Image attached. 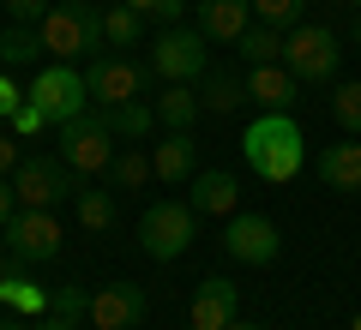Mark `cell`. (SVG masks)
<instances>
[{
    "label": "cell",
    "mask_w": 361,
    "mask_h": 330,
    "mask_svg": "<svg viewBox=\"0 0 361 330\" xmlns=\"http://www.w3.org/2000/svg\"><path fill=\"white\" fill-rule=\"evenodd\" d=\"M187 204H193L199 216H235V210H241V186H235L229 168H205V174H193Z\"/></svg>",
    "instance_id": "obj_16"
},
{
    "label": "cell",
    "mask_w": 361,
    "mask_h": 330,
    "mask_svg": "<svg viewBox=\"0 0 361 330\" xmlns=\"http://www.w3.org/2000/svg\"><path fill=\"white\" fill-rule=\"evenodd\" d=\"M13 216H18V192H13V180L0 174V229H6Z\"/></svg>",
    "instance_id": "obj_35"
},
{
    "label": "cell",
    "mask_w": 361,
    "mask_h": 330,
    "mask_svg": "<svg viewBox=\"0 0 361 330\" xmlns=\"http://www.w3.org/2000/svg\"><path fill=\"white\" fill-rule=\"evenodd\" d=\"M42 30L37 25H6L0 30V66H6V72H25V66H37L42 61Z\"/></svg>",
    "instance_id": "obj_20"
},
{
    "label": "cell",
    "mask_w": 361,
    "mask_h": 330,
    "mask_svg": "<svg viewBox=\"0 0 361 330\" xmlns=\"http://www.w3.org/2000/svg\"><path fill=\"white\" fill-rule=\"evenodd\" d=\"M145 180H151V156L145 151H115V163H109V192H139Z\"/></svg>",
    "instance_id": "obj_25"
},
{
    "label": "cell",
    "mask_w": 361,
    "mask_h": 330,
    "mask_svg": "<svg viewBox=\"0 0 361 330\" xmlns=\"http://www.w3.org/2000/svg\"><path fill=\"white\" fill-rule=\"evenodd\" d=\"M349 49H361V6H355V18H349Z\"/></svg>",
    "instance_id": "obj_38"
},
{
    "label": "cell",
    "mask_w": 361,
    "mask_h": 330,
    "mask_svg": "<svg viewBox=\"0 0 361 330\" xmlns=\"http://www.w3.org/2000/svg\"><path fill=\"white\" fill-rule=\"evenodd\" d=\"M0 306H18V312H49V300H42V288L30 277H18L13 265L0 270Z\"/></svg>",
    "instance_id": "obj_26"
},
{
    "label": "cell",
    "mask_w": 361,
    "mask_h": 330,
    "mask_svg": "<svg viewBox=\"0 0 361 330\" xmlns=\"http://www.w3.org/2000/svg\"><path fill=\"white\" fill-rule=\"evenodd\" d=\"M241 156L259 180L271 186H289L301 174V156H307V139H301L295 115H253V127L241 132Z\"/></svg>",
    "instance_id": "obj_1"
},
{
    "label": "cell",
    "mask_w": 361,
    "mask_h": 330,
    "mask_svg": "<svg viewBox=\"0 0 361 330\" xmlns=\"http://www.w3.org/2000/svg\"><path fill=\"white\" fill-rule=\"evenodd\" d=\"M18 108H25V90L13 84V72H0V120H13Z\"/></svg>",
    "instance_id": "obj_33"
},
{
    "label": "cell",
    "mask_w": 361,
    "mask_h": 330,
    "mask_svg": "<svg viewBox=\"0 0 361 330\" xmlns=\"http://www.w3.org/2000/svg\"><path fill=\"white\" fill-rule=\"evenodd\" d=\"M0 234L13 246V265H49V258H61V241H66L54 210H18Z\"/></svg>",
    "instance_id": "obj_10"
},
{
    "label": "cell",
    "mask_w": 361,
    "mask_h": 330,
    "mask_svg": "<svg viewBox=\"0 0 361 330\" xmlns=\"http://www.w3.org/2000/svg\"><path fill=\"white\" fill-rule=\"evenodd\" d=\"M30 330H78V318H61V312H49L42 324H30Z\"/></svg>",
    "instance_id": "obj_36"
},
{
    "label": "cell",
    "mask_w": 361,
    "mask_h": 330,
    "mask_svg": "<svg viewBox=\"0 0 361 330\" xmlns=\"http://www.w3.org/2000/svg\"><path fill=\"white\" fill-rule=\"evenodd\" d=\"M78 222H85L90 234L115 229V192L109 186H78Z\"/></svg>",
    "instance_id": "obj_24"
},
{
    "label": "cell",
    "mask_w": 361,
    "mask_h": 330,
    "mask_svg": "<svg viewBox=\"0 0 361 330\" xmlns=\"http://www.w3.org/2000/svg\"><path fill=\"white\" fill-rule=\"evenodd\" d=\"M139 37H145V13H133V6H109V13H103V42L133 49Z\"/></svg>",
    "instance_id": "obj_27"
},
{
    "label": "cell",
    "mask_w": 361,
    "mask_h": 330,
    "mask_svg": "<svg viewBox=\"0 0 361 330\" xmlns=\"http://www.w3.org/2000/svg\"><path fill=\"white\" fill-rule=\"evenodd\" d=\"M37 30H42V49L61 54V61L103 54V6L97 0H61V6H49V18Z\"/></svg>",
    "instance_id": "obj_2"
},
{
    "label": "cell",
    "mask_w": 361,
    "mask_h": 330,
    "mask_svg": "<svg viewBox=\"0 0 361 330\" xmlns=\"http://www.w3.org/2000/svg\"><path fill=\"white\" fill-rule=\"evenodd\" d=\"M0 330H30V324H25V318H0Z\"/></svg>",
    "instance_id": "obj_39"
},
{
    "label": "cell",
    "mask_w": 361,
    "mask_h": 330,
    "mask_svg": "<svg viewBox=\"0 0 361 330\" xmlns=\"http://www.w3.org/2000/svg\"><path fill=\"white\" fill-rule=\"evenodd\" d=\"M13 192H18V210H54L61 198H78V174L61 156H25L13 168Z\"/></svg>",
    "instance_id": "obj_8"
},
{
    "label": "cell",
    "mask_w": 361,
    "mask_h": 330,
    "mask_svg": "<svg viewBox=\"0 0 361 330\" xmlns=\"http://www.w3.org/2000/svg\"><path fill=\"white\" fill-rule=\"evenodd\" d=\"M151 108H157V127H169V132H193V120L205 115V102H199L193 84H163L151 96Z\"/></svg>",
    "instance_id": "obj_19"
},
{
    "label": "cell",
    "mask_w": 361,
    "mask_h": 330,
    "mask_svg": "<svg viewBox=\"0 0 361 330\" xmlns=\"http://www.w3.org/2000/svg\"><path fill=\"white\" fill-rule=\"evenodd\" d=\"M90 330H97V324H90Z\"/></svg>",
    "instance_id": "obj_44"
},
{
    "label": "cell",
    "mask_w": 361,
    "mask_h": 330,
    "mask_svg": "<svg viewBox=\"0 0 361 330\" xmlns=\"http://www.w3.org/2000/svg\"><path fill=\"white\" fill-rule=\"evenodd\" d=\"M151 78H157L151 61H127V54H90V66H85V84H90V102H97V108L145 102Z\"/></svg>",
    "instance_id": "obj_6"
},
{
    "label": "cell",
    "mask_w": 361,
    "mask_h": 330,
    "mask_svg": "<svg viewBox=\"0 0 361 330\" xmlns=\"http://www.w3.org/2000/svg\"><path fill=\"white\" fill-rule=\"evenodd\" d=\"M313 168H319V180L331 192H361V139L343 132V144H325Z\"/></svg>",
    "instance_id": "obj_18"
},
{
    "label": "cell",
    "mask_w": 361,
    "mask_h": 330,
    "mask_svg": "<svg viewBox=\"0 0 361 330\" xmlns=\"http://www.w3.org/2000/svg\"><path fill=\"white\" fill-rule=\"evenodd\" d=\"M229 330H259V324H241V318H235V324H229Z\"/></svg>",
    "instance_id": "obj_40"
},
{
    "label": "cell",
    "mask_w": 361,
    "mask_h": 330,
    "mask_svg": "<svg viewBox=\"0 0 361 330\" xmlns=\"http://www.w3.org/2000/svg\"><path fill=\"white\" fill-rule=\"evenodd\" d=\"M0 6H6V18H13V25H42L54 0H0Z\"/></svg>",
    "instance_id": "obj_31"
},
{
    "label": "cell",
    "mask_w": 361,
    "mask_h": 330,
    "mask_svg": "<svg viewBox=\"0 0 361 330\" xmlns=\"http://www.w3.org/2000/svg\"><path fill=\"white\" fill-rule=\"evenodd\" d=\"M253 18L259 25H277V30H295L301 25V0H253Z\"/></svg>",
    "instance_id": "obj_29"
},
{
    "label": "cell",
    "mask_w": 361,
    "mask_h": 330,
    "mask_svg": "<svg viewBox=\"0 0 361 330\" xmlns=\"http://www.w3.org/2000/svg\"><path fill=\"white\" fill-rule=\"evenodd\" d=\"M151 72L163 78V84H199V78L211 72V49H205V30H163V37L151 42Z\"/></svg>",
    "instance_id": "obj_9"
},
{
    "label": "cell",
    "mask_w": 361,
    "mask_h": 330,
    "mask_svg": "<svg viewBox=\"0 0 361 330\" xmlns=\"http://www.w3.org/2000/svg\"><path fill=\"white\" fill-rule=\"evenodd\" d=\"M49 312H61V318H90V294L78 288V282H66V288L49 300Z\"/></svg>",
    "instance_id": "obj_30"
},
{
    "label": "cell",
    "mask_w": 361,
    "mask_h": 330,
    "mask_svg": "<svg viewBox=\"0 0 361 330\" xmlns=\"http://www.w3.org/2000/svg\"><path fill=\"white\" fill-rule=\"evenodd\" d=\"M337 61H343V42H337L331 25H307V18H301V25L283 37V66L301 78V84H331Z\"/></svg>",
    "instance_id": "obj_5"
},
{
    "label": "cell",
    "mask_w": 361,
    "mask_h": 330,
    "mask_svg": "<svg viewBox=\"0 0 361 330\" xmlns=\"http://www.w3.org/2000/svg\"><path fill=\"white\" fill-rule=\"evenodd\" d=\"M121 6H133V13H145V18H157V0H121Z\"/></svg>",
    "instance_id": "obj_37"
},
{
    "label": "cell",
    "mask_w": 361,
    "mask_h": 330,
    "mask_svg": "<svg viewBox=\"0 0 361 330\" xmlns=\"http://www.w3.org/2000/svg\"><path fill=\"white\" fill-rule=\"evenodd\" d=\"M223 253L235 258V265H271V258L283 253V241H277V222L259 210H235L229 229H223Z\"/></svg>",
    "instance_id": "obj_11"
},
{
    "label": "cell",
    "mask_w": 361,
    "mask_h": 330,
    "mask_svg": "<svg viewBox=\"0 0 361 330\" xmlns=\"http://www.w3.org/2000/svg\"><path fill=\"white\" fill-rule=\"evenodd\" d=\"M18 163H25V139L18 132H0V174H13Z\"/></svg>",
    "instance_id": "obj_34"
},
{
    "label": "cell",
    "mask_w": 361,
    "mask_h": 330,
    "mask_svg": "<svg viewBox=\"0 0 361 330\" xmlns=\"http://www.w3.org/2000/svg\"><path fill=\"white\" fill-rule=\"evenodd\" d=\"M193 234H199V210L187 198H157L151 210L139 216V246L157 265H175V258L193 246Z\"/></svg>",
    "instance_id": "obj_3"
},
{
    "label": "cell",
    "mask_w": 361,
    "mask_h": 330,
    "mask_svg": "<svg viewBox=\"0 0 361 330\" xmlns=\"http://www.w3.org/2000/svg\"><path fill=\"white\" fill-rule=\"evenodd\" d=\"M247 25H253V0H199V30H205V42H241Z\"/></svg>",
    "instance_id": "obj_17"
},
{
    "label": "cell",
    "mask_w": 361,
    "mask_h": 330,
    "mask_svg": "<svg viewBox=\"0 0 361 330\" xmlns=\"http://www.w3.org/2000/svg\"><path fill=\"white\" fill-rule=\"evenodd\" d=\"M349 330H361V312H355V318H349Z\"/></svg>",
    "instance_id": "obj_41"
},
{
    "label": "cell",
    "mask_w": 361,
    "mask_h": 330,
    "mask_svg": "<svg viewBox=\"0 0 361 330\" xmlns=\"http://www.w3.org/2000/svg\"><path fill=\"white\" fill-rule=\"evenodd\" d=\"M151 300H145L139 282H109V288H90V324L97 330H133L145 324Z\"/></svg>",
    "instance_id": "obj_13"
},
{
    "label": "cell",
    "mask_w": 361,
    "mask_h": 330,
    "mask_svg": "<svg viewBox=\"0 0 361 330\" xmlns=\"http://www.w3.org/2000/svg\"><path fill=\"white\" fill-rule=\"evenodd\" d=\"M235 312H241V288H235L229 277H205L193 294V312H187V324L193 330H229Z\"/></svg>",
    "instance_id": "obj_14"
},
{
    "label": "cell",
    "mask_w": 361,
    "mask_h": 330,
    "mask_svg": "<svg viewBox=\"0 0 361 330\" xmlns=\"http://www.w3.org/2000/svg\"><path fill=\"white\" fill-rule=\"evenodd\" d=\"M283 37H289V30L259 25V18H253V25L241 30V42H235V54H241L247 66H271V61H283Z\"/></svg>",
    "instance_id": "obj_21"
},
{
    "label": "cell",
    "mask_w": 361,
    "mask_h": 330,
    "mask_svg": "<svg viewBox=\"0 0 361 330\" xmlns=\"http://www.w3.org/2000/svg\"><path fill=\"white\" fill-rule=\"evenodd\" d=\"M42 127H54V120H49V115H42V108H37V102L25 96V108H18V115H13V132H18V139H37Z\"/></svg>",
    "instance_id": "obj_32"
},
{
    "label": "cell",
    "mask_w": 361,
    "mask_h": 330,
    "mask_svg": "<svg viewBox=\"0 0 361 330\" xmlns=\"http://www.w3.org/2000/svg\"><path fill=\"white\" fill-rule=\"evenodd\" d=\"M103 115H109V132H115V139H151V132H157L151 96H145V102H121V108H103Z\"/></svg>",
    "instance_id": "obj_23"
},
{
    "label": "cell",
    "mask_w": 361,
    "mask_h": 330,
    "mask_svg": "<svg viewBox=\"0 0 361 330\" xmlns=\"http://www.w3.org/2000/svg\"><path fill=\"white\" fill-rule=\"evenodd\" d=\"M247 102H253L259 115H295V102H301V78L289 72L283 61H271V66H247Z\"/></svg>",
    "instance_id": "obj_12"
},
{
    "label": "cell",
    "mask_w": 361,
    "mask_h": 330,
    "mask_svg": "<svg viewBox=\"0 0 361 330\" xmlns=\"http://www.w3.org/2000/svg\"><path fill=\"white\" fill-rule=\"evenodd\" d=\"M25 96L37 102L42 115L54 120V127H66V120H78L90 108V84H85V72H78V66H37V78H30L25 84Z\"/></svg>",
    "instance_id": "obj_7"
},
{
    "label": "cell",
    "mask_w": 361,
    "mask_h": 330,
    "mask_svg": "<svg viewBox=\"0 0 361 330\" xmlns=\"http://www.w3.org/2000/svg\"><path fill=\"white\" fill-rule=\"evenodd\" d=\"M61 163L73 168L78 180L109 174V163H115V132H109L103 108H85L78 120H66V127H61Z\"/></svg>",
    "instance_id": "obj_4"
},
{
    "label": "cell",
    "mask_w": 361,
    "mask_h": 330,
    "mask_svg": "<svg viewBox=\"0 0 361 330\" xmlns=\"http://www.w3.org/2000/svg\"><path fill=\"white\" fill-rule=\"evenodd\" d=\"M349 6H361V0H349Z\"/></svg>",
    "instance_id": "obj_42"
},
{
    "label": "cell",
    "mask_w": 361,
    "mask_h": 330,
    "mask_svg": "<svg viewBox=\"0 0 361 330\" xmlns=\"http://www.w3.org/2000/svg\"><path fill=\"white\" fill-rule=\"evenodd\" d=\"M151 174L163 180V186H187V180L199 174V144H193V132H169V139L151 151Z\"/></svg>",
    "instance_id": "obj_15"
},
{
    "label": "cell",
    "mask_w": 361,
    "mask_h": 330,
    "mask_svg": "<svg viewBox=\"0 0 361 330\" xmlns=\"http://www.w3.org/2000/svg\"><path fill=\"white\" fill-rule=\"evenodd\" d=\"M199 102H205V115H235L247 102V84L229 78V72H205L199 78Z\"/></svg>",
    "instance_id": "obj_22"
},
{
    "label": "cell",
    "mask_w": 361,
    "mask_h": 330,
    "mask_svg": "<svg viewBox=\"0 0 361 330\" xmlns=\"http://www.w3.org/2000/svg\"><path fill=\"white\" fill-rule=\"evenodd\" d=\"M331 120L349 132V139H361V78H349V84L331 90Z\"/></svg>",
    "instance_id": "obj_28"
},
{
    "label": "cell",
    "mask_w": 361,
    "mask_h": 330,
    "mask_svg": "<svg viewBox=\"0 0 361 330\" xmlns=\"http://www.w3.org/2000/svg\"><path fill=\"white\" fill-rule=\"evenodd\" d=\"M187 330H193V324H187Z\"/></svg>",
    "instance_id": "obj_43"
}]
</instances>
